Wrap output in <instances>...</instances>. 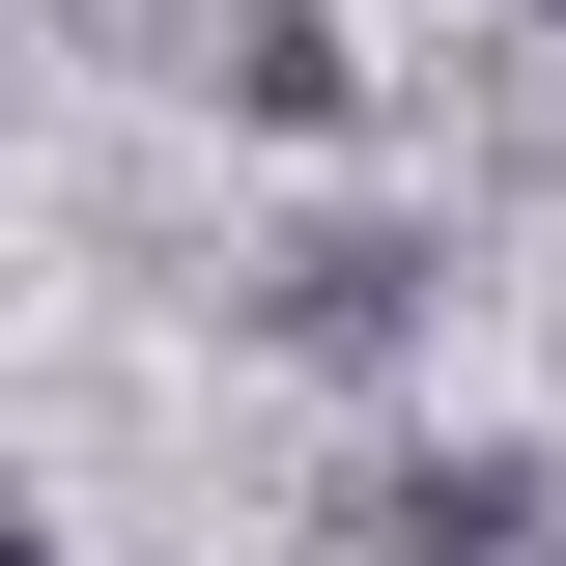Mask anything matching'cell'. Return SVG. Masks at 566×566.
Segmentation results:
<instances>
[{
  "label": "cell",
  "instance_id": "obj_1",
  "mask_svg": "<svg viewBox=\"0 0 566 566\" xmlns=\"http://www.w3.org/2000/svg\"><path fill=\"white\" fill-rule=\"evenodd\" d=\"M397 312H424V255H397V227H312V255H283V340H340V368H368Z\"/></svg>",
  "mask_w": 566,
  "mask_h": 566
},
{
  "label": "cell",
  "instance_id": "obj_2",
  "mask_svg": "<svg viewBox=\"0 0 566 566\" xmlns=\"http://www.w3.org/2000/svg\"><path fill=\"white\" fill-rule=\"evenodd\" d=\"M397 538H424V566H566V538H538V482H510V453H453V482H397Z\"/></svg>",
  "mask_w": 566,
  "mask_h": 566
},
{
  "label": "cell",
  "instance_id": "obj_3",
  "mask_svg": "<svg viewBox=\"0 0 566 566\" xmlns=\"http://www.w3.org/2000/svg\"><path fill=\"white\" fill-rule=\"evenodd\" d=\"M227 114H283V142H340V29H312V0H255V29H227Z\"/></svg>",
  "mask_w": 566,
  "mask_h": 566
}]
</instances>
